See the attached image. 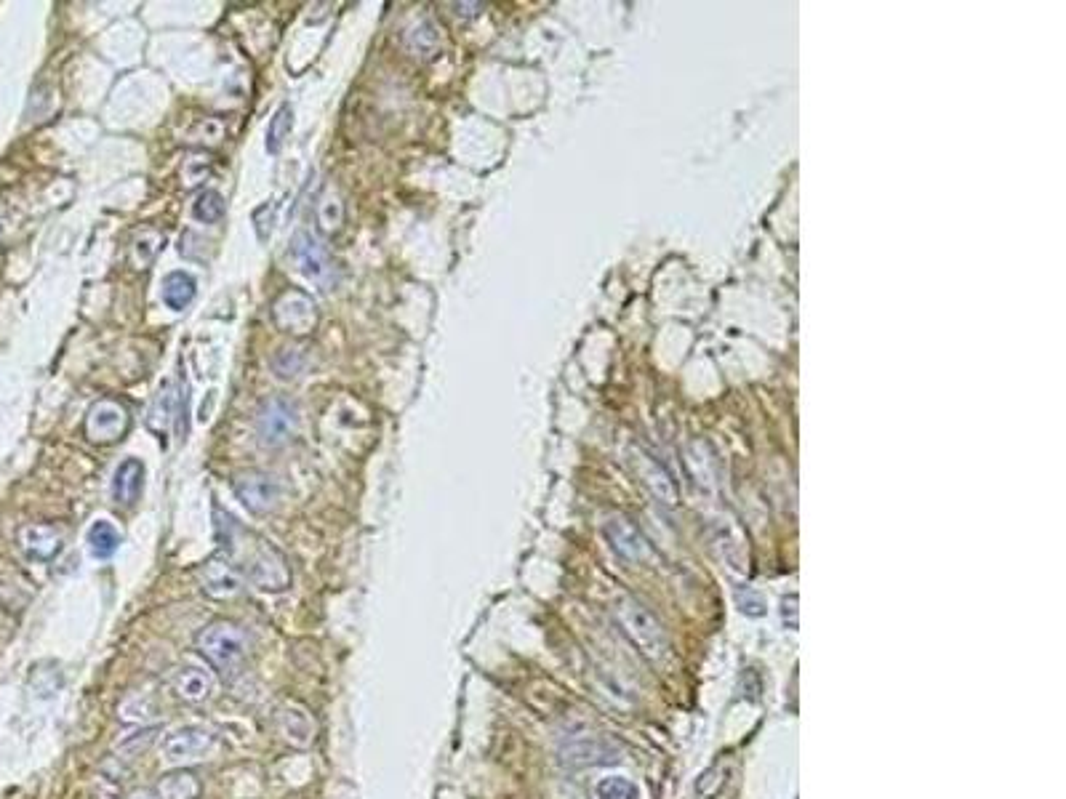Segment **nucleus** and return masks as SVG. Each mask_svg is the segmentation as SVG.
Segmentation results:
<instances>
[{
	"label": "nucleus",
	"mask_w": 1066,
	"mask_h": 799,
	"mask_svg": "<svg viewBox=\"0 0 1066 799\" xmlns=\"http://www.w3.org/2000/svg\"><path fill=\"white\" fill-rule=\"evenodd\" d=\"M608 538H611V544L613 549L621 554V557H627V560L632 562H643L648 554H651V546H648V541H645L643 536H640V531H637L635 525H629L627 520H621V517H616V520H611L608 523Z\"/></svg>",
	"instance_id": "nucleus-16"
},
{
	"label": "nucleus",
	"mask_w": 1066,
	"mask_h": 799,
	"mask_svg": "<svg viewBox=\"0 0 1066 799\" xmlns=\"http://www.w3.org/2000/svg\"><path fill=\"white\" fill-rule=\"evenodd\" d=\"M621 760V746L608 736H581L571 738L560 746V762L565 768L581 770L595 765H613Z\"/></svg>",
	"instance_id": "nucleus-8"
},
{
	"label": "nucleus",
	"mask_w": 1066,
	"mask_h": 799,
	"mask_svg": "<svg viewBox=\"0 0 1066 799\" xmlns=\"http://www.w3.org/2000/svg\"><path fill=\"white\" fill-rule=\"evenodd\" d=\"M128 429V411L115 400H99L86 416V435L94 443H115Z\"/></svg>",
	"instance_id": "nucleus-10"
},
{
	"label": "nucleus",
	"mask_w": 1066,
	"mask_h": 799,
	"mask_svg": "<svg viewBox=\"0 0 1066 799\" xmlns=\"http://www.w3.org/2000/svg\"><path fill=\"white\" fill-rule=\"evenodd\" d=\"M160 293H163V304H166L168 309L182 312V309L195 299L198 283H195V277L187 275V272H168Z\"/></svg>",
	"instance_id": "nucleus-17"
},
{
	"label": "nucleus",
	"mask_w": 1066,
	"mask_h": 799,
	"mask_svg": "<svg viewBox=\"0 0 1066 799\" xmlns=\"http://www.w3.org/2000/svg\"><path fill=\"white\" fill-rule=\"evenodd\" d=\"M216 531L224 557L235 565L240 576L259 586L262 592H283L291 586V565L278 546L259 533L248 531L232 515L216 509Z\"/></svg>",
	"instance_id": "nucleus-1"
},
{
	"label": "nucleus",
	"mask_w": 1066,
	"mask_h": 799,
	"mask_svg": "<svg viewBox=\"0 0 1066 799\" xmlns=\"http://www.w3.org/2000/svg\"><path fill=\"white\" fill-rule=\"evenodd\" d=\"M304 363H307V360H304L302 349H280L278 357L272 360V368H275L280 379H294V376L302 373Z\"/></svg>",
	"instance_id": "nucleus-23"
},
{
	"label": "nucleus",
	"mask_w": 1066,
	"mask_h": 799,
	"mask_svg": "<svg viewBox=\"0 0 1066 799\" xmlns=\"http://www.w3.org/2000/svg\"><path fill=\"white\" fill-rule=\"evenodd\" d=\"M163 243H166V238L160 235V232L155 230H142L139 235H136L134 240V259L136 264H142V267H147V264L155 262V256L160 254V248H163Z\"/></svg>",
	"instance_id": "nucleus-22"
},
{
	"label": "nucleus",
	"mask_w": 1066,
	"mask_h": 799,
	"mask_svg": "<svg viewBox=\"0 0 1066 799\" xmlns=\"http://www.w3.org/2000/svg\"><path fill=\"white\" fill-rule=\"evenodd\" d=\"M275 725H278L280 736L286 738L288 744L294 746H310L315 741V720L312 714L304 709V706L294 704V701H286L275 709Z\"/></svg>",
	"instance_id": "nucleus-12"
},
{
	"label": "nucleus",
	"mask_w": 1066,
	"mask_h": 799,
	"mask_svg": "<svg viewBox=\"0 0 1066 799\" xmlns=\"http://www.w3.org/2000/svg\"><path fill=\"white\" fill-rule=\"evenodd\" d=\"M291 126H294V112H291V104H283L275 118L270 120V128H267V152L278 155L286 144L288 134H291Z\"/></svg>",
	"instance_id": "nucleus-20"
},
{
	"label": "nucleus",
	"mask_w": 1066,
	"mask_h": 799,
	"mask_svg": "<svg viewBox=\"0 0 1066 799\" xmlns=\"http://www.w3.org/2000/svg\"><path fill=\"white\" fill-rule=\"evenodd\" d=\"M192 216L203 224H219L224 219V198L216 190H203L192 203Z\"/></svg>",
	"instance_id": "nucleus-21"
},
{
	"label": "nucleus",
	"mask_w": 1066,
	"mask_h": 799,
	"mask_svg": "<svg viewBox=\"0 0 1066 799\" xmlns=\"http://www.w3.org/2000/svg\"><path fill=\"white\" fill-rule=\"evenodd\" d=\"M272 320H275L280 331L304 336V333H310L318 325V309H315V301L307 293L299 291V288H291V291L280 293L275 304H272Z\"/></svg>",
	"instance_id": "nucleus-9"
},
{
	"label": "nucleus",
	"mask_w": 1066,
	"mask_h": 799,
	"mask_svg": "<svg viewBox=\"0 0 1066 799\" xmlns=\"http://www.w3.org/2000/svg\"><path fill=\"white\" fill-rule=\"evenodd\" d=\"M160 799H198L200 797V781L192 770H176V773H168V776L160 778L158 789H155Z\"/></svg>",
	"instance_id": "nucleus-19"
},
{
	"label": "nucleus",
	"mask_w": 1066,
	"mask_h": 799,
	"mask_svg": "<svg viewBox=\"0 0 1066 799\" xmlns=\"http://www.w3.org/2000/svg\"><path fill=\"white\" fill-rule=\"evenodd\" d=\"M613 613H616L621 632L627 634V640L632 642L648 661H664V658H667V632H664L659 618L648 613L640 602L632 600V597H619L616 605H613Z\"/></svg>",
	"instance_id": "nucleus-2"
},
{
	"label": "nucleus",
	"mask_w": 1066,
	"mask_h": 799,
	"mask_svg": "<svg viewBox=\"0 0 1066 799\" xmlns=\"http://www.w3.org/2000/svg\"><path fill=\"white\" fill-rule=\"evenodd\" d=\"M219 733L206 725H187V728L174 730L171 736H166L160 752H163V760L168 765H176V768H184V765H192V762L211 760L216 752H219Z\"/></svg>",
	"instance_id": "nucleus-4"
},
{
	"label": "nucleus",
	"mask_w": 1066,
	"mask_h": 799,
	"mask_svg": "<svg viewBox=\"0 0 1066 799\" xmlns=\"http://www.w3.org/2000/svg\"><path fill=\"white\" fill-rule=\"evenodd\" d=\"M200 589L208 594V597H216V600H227V597H235V594L243 589V576H240L235 565H232L227 557H211L208 562H203L198 568Z\"/></svg>",
	"instance_id": "nucleus-11"
},
{
	"label": "nucleus",
	"mask_w": 1066,
	"mask_h": 799,
	"mask_svg": "<svg viewBox=\"0 0 1066 799\" xmlns=\"http://www.w3.org/2000/svg\"><path fill=\"white\" fill-rule=\"evenodd\" d=\"M19 544H22L24 554L38 562L54 560L56 554L62 552L64 546V533L54 525H27L19 533Z\"/></svg>",
	"instance_id": "nucleus-13"
},
{
	"label": "nucleus",
	"mask_w": 1066,
	"mask_h": 799,
	"mask_svg": "<svg viewBox=\"0 0 1066 799\" xmlns=\"http://www.w3.org/2000/svg\"><path fill=\"white\" fill-rule=\"evenodd\" d=\"M88 552L94 560H110L112 554L120 549V533L110 520H96L86 533Z\"/></svg>",
	"instance_id": "nucleus-18"
},
{
	"label": "nucleus",
	"mask_w": 1066,
	"mask_h": 799,
	"mask_svg": "<svg viewBox=\"0 0 1066 799\" xmlns=\"http://www.w3.org/2000/svg\"><path fill=\"white\" fill-rule=\"evenodd\" d=\"M150 714H152V706L144 701V698H128L126 704L120 706V717L126 722H144V720H150Z\"/></svg>",
	"instance_id": "nucleus-28"
},
{
	"label": "nucleus",
	"mask_w": 1066,
	"mask_h": 799,
	"mask_svg": "<svg viewBox=\"0 0 1066 799\" xmlns=\"http://www.w3.org/2000/svg\"><path fill=\"white\" fill-rule=\"evenodd\" d=\"M195 648L216 669L232 672V669H238L246 661L251 642H248V634L243 626L235 624V621H227V618H219V621H211V624L200 629L198 637H195Z\"/></svg>",
	"instance_id": "nucleus-3"
},
{
	"label": "nucleus",
	"mask_w": 1066,
	"mask_h": 799,
	"mask_svg": "<svg viewBox=\"0 0 1066 799\" xmlns=\"http://www.w3.org/2000/svg\"><path fill=\"white\" fill-rule=\"evenodd\" d=\"M174 690L182 701L200 704V701H208L216 693V677L214 672H208L206 666H182L174 674Z\"/></svg>",
	"instance_id": "nucleus-14"
},
{
	"label": "nucleus",
	"mask_w": 1066,
	"mask_h": 799,
	"mask_svg": "<svg viewBox=\"0 0 1066 799\" xmlns=\"http://www.w3.org/2000/svg\"><path fill=\"white\" fill-rule=\"evenodd\" d=\"M291 254L304 272L307 280L318 283L323 291H331L336 285V262L328 254V248L320 243L310 230H299L291 240Z\"/></svg>",
	"instance_id": "nucleus-6"
},
{
	"label": "nucleus",
	"mask_w": 1066,
	"mask_h": 799,
	"mask_svg": "<svg viewBox=\"0 0 1066 799\" xmlns=\"http://www.w3.org/2000/svg\"><path fill=\"white\" fill-rule=\"evenodd\" d=\"M296 427H299V408L288 397H270L256 411V437L264 448L286 445L296 435Z\"/></svg>",
	"instance_id": "nucleus-5"
},
{
	"label": "nucleus",
	"mask_w": 1066,
	"mask_h": 799,
	"mask_svg": "<svg viewBox=\"0 0 1066 799\" xmlns=\"http://www.w3.org/2000/svg\"><path fill=\"white\" fill-rule=\"evenodd\" d=\"M134 799H160L155 792H144V794H136Z\"/></svg>",
	"instance_id": "nucleus-29"
},
{
	"label": "nucleus",
	"mask_w": 1066,
	"mask_h": 799,
	"mask_svg": "<svg viewBox=\"0 0 1066 799\" xmlns=\"http://www.w3.org/2000/svg\"><path fill=\"white\" fill-rule=\"evenodd\" d=\"M435 43H438V35H435V27H432L430 22L419 24V27L408 32V48H411L416 56L427 54L430 48H435Z\"/></svg>",
	"instance_id": "nucleus-27"
},
{
	"label": "nucleus",
	"mask_w": 1066,
	"mask_h": 799,
	"mask_svg": "<svg viewBox=\"0 0 1066 799\" xmlns=\"http://www.w3.org/2000/svg\"><path fill=\"white\" fill-rule=\"evenodd\" d=\"M144 488V467L139 459L120 461V467L112 475V501L118 507H134Z\"/></svg>",
	"instance_id": "nucleus-15"
},
{
	"label": "nucleus",
	"mask_w": 1066,
	"mask_h": 799,
	"mask_svg": "<svg viewBox=\"0 0 1066 799\" xmlns=\"http://www.w3.org/2000/svg\"><path fill=\"white\" fill-rule=\"evenodd\" d=\"M635 797V789L629 784L627 778L608 776L597 784V799H632Z\"/></svg>",
	"instance_id": "nucleus-26"
},
{
	"label": "nucleus",
	"mask_w": 1066,
	"mask_h": 799,
	"mask_svg": "<svg viewBox=\"0 0 1066 799\" xmlns=\"http://www.w3.org/2000/svg\"><path fill=\"white\" fill-rule=\"evenodd\" d=\"M232 488H235V496L243 507L251 512V515H270L272 509H278L280 499H283V488L270 472H262V469H248V472H240L232 480Z\"/></svg>",
	"instance_id": "nucleus-7"
},
{
	"label": "nucleus",
	"mask_w": 1066,
	"mask_h": 799,
	"mask_svg": "<svg viewBox=\"0 0 1066 799\" xmlns=\"http://www.w3.org/2000/svg\"><path fill=\"white\" fill-rule=\"evenodd\" d=\"M208 174H211V158L203 155V152H192L190 158L184 160L182 179L187 182V187H195V184L206 182Z\"/></svg>",
	"instance_id": "nucleus-25"
},
{
	"label": "nucleus",
	"mask_w": 1066,
	"mask_h": 799,
	"mask_svg": "<svg viewBox=\"0 0 1066 799\" xmlns=\"http://www.w3.org/2000/svg\"><path fill=\"white\" fill-rule=\"evenodd\" d=\"M318 219H320V227H323L326 232H334V230H339V227H342L344 208H342V203H339V198H336L334 192H326V195H323V200H320Z\"/></svg>",
	"instance_id": "nucleus-24"
}]
</instances>
